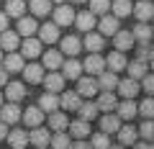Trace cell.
Returning <instances> with one entry per match:
<instances>
[{
  "label": "cell",
  "mask_w": 154,
  "mask_h": 149,
  "mask_svg": "<svg viewBox=\"0 0 154 149\" xmlns=\"http://www.w3.org/2000/svg\"><path fill=\"white\" fill-rule=\"evenodd\" d=\"M0 121L5 123H18L21 121V108H18V103H8V105H0Z\"/></svg>",
  "instance_id": "1"
},
{
  "label": "cell",
  "mask_w": 154,
  "mask_h": 149,
  "mask_svg": "<svg viewBox=\"0 0 154 149\" xmlns=\"http://www.w3.org/2000/svg\"><path fill=\"white\" fill-rule=\"evenodd\" d=\"M21 118H23L31 129H36V126H41V123H44V110L38 108V105H31V108L21 110Z\"/></svg>",
  "instance_id": "2"
},
{
  "label": "cell",
  "mask_w": 154,
  "mask_h": 149,
  "mask_svg": "<svg viewBox=\"0 0 154 149\" xmlns=\"http://www.w3.org/2000/svg\"><path fill=\"white\" fill-rule=\"evenodd\" d=\"M77 95L80 98H93V95H98V82L93 77H77Z\"/></svg>",
  "instance_id": "3"
},
{
  "label": "cell",
  "mask_w": 154,
  "mask_h": 149,
  "mask_svg": "<svg viewBox=\"0 0 154 149\" xmlns=\"http://www.w3.org/2000/svg\"><path fill=\"white\" fill-rule=\"evenodd\" d=\"M82 70H88V75H100L105 70V59L100 54H88V59L82 62Z\"/></svg>",
  "instance_id": "4"
},
{
  "label": "cell",
  "mask_w": 154,
  "mask_h": 149,
  "mask_svg": "<svg viewBox=\"0 0 154 149\" xmlns=\"http://www.w3.org/2000/svg\"><path fill=\"white\" fill-rule=\"evenodd\" d=\"M41 82H44L46 93H54V95L64 88V77H62L59 72H49V75H44V80H41Z\"/></svg>",
  "instance_id": "5"
},
{
  "label": "cell",
  "mask_w": 154,
  "mask_h": 149,
  "mask_svg": "<svg viewBox=\"0 0 154 149\" xmlns=\"http://www.w3.org/2000/svg\"><path fill=\"white\" fill-rule=\"evenodd\" d=\"M36 31H38V36H41L38 41H46V44L59 41V26H57V23H44V26L36 28Z\"/></svg>",
  "instance_id": "6"
},
{
  "label": "cell",
  "mask_w": 154,
  "mask_h": 149,
  "mask_svg": "<svg viewBox=\"0 0 154 149\" xmlns=\"http://www.w3.org/2000/svg\"><path fill=\"white\" fill-rule=\"evenodd\" d=\"M95 82H98V90L110 93V90L118 85V77H116V72H105V70H103V72L98 75V80H95Z\"/></svg>",
  "instance_id": "7"
},
{
  "label": "cell",
  "mask_w": 154,
  "mask_h": 149,
  "mask_svg": "<svg viewBox=\"0 0 154 149\" xmlns=\"http://www.w3.org/2000/svg\"><path fill=\"white\" fill-rule=\"evenodd\" d=\"M75 23H77V28H80L82 33H90L98 21H95V16L90 11H85V13H77V16H75Z\"/></svg>",
  "instance_id": "8"
},
{
  "label": "cell",
  "mask_w": 154,
  "mask_h": 149,
  "mask_svg": "<svg viewBox=\"0 0 154 149\" xmlns=\"http://www.w3.org/2000/svg\"><path fill=\"white\" fill-rule=\"evenodd\" d=\"M54 23L57 26H69V23H75V11L69 5H59L54 11Z\"/></svg>",
  "instance_id": "9"
},
{
  "label": "cell",
  "mask_w": 154,
  "mask_h": 149,
  "mask_svg": "<svg viewBox=\"0 0 154 149\" xmlns=\"http://www.w3.org/2000/svg\"><path fill=\"white\" fill-rule=\"evenodd\" d=\"M82 75V64L77 59H67V62H62V77H67V80H77Z\"/></svg>",
  "instance_id": "10"
},
{
  "label": "cell",
  "mask_w": 154,
  "mask_h": 149,
  "mask_svg": "<svg viewBox=\"0 0 154 149\" xmlns=\"http://www.w3.org/2000/svg\"><path fill=\"white\" fill-rule=\"evenodd\" d=\"M23 77H26V82H31V85H38L41 80H44V67L41 64H28V67H23Z\"/></svg>",
  "instance_id": "11"
},
{
  "label": "cell",
  "mask_w": 154,
  "mask_h": 149,
  "mask_svg": "<svg viewBox=\"0 0 154 149\" xmlns=\"http://www.w3.org/2000/svg\"><path fill=\"white\" fill-rule=\"evenodd\" d=\"M116 88H118V93L123 95V100H131L134 95L139 93V82H136V80H131V77H128V80H118Z\"/></svg>",
  "instance_id": "12"
},
{
  "label": "cell",
  "mask_w": 154,
  "mask_h": 149,
  "mask_svg": "<svg viewBox=\"0 0 154 149\" xmlns=\"http://www.w3.org/2000/svg\"><path fill=\"white\" fill-rule=\"evenodd\" d=\"M131 13H134V16H136L141 23H146L149 18H154V3H149V0H141V3H139V5L134 8Z\"/></svg>",
  "instance_id": "13"
},
{
  "label": "cell",
  "mask_w": 154,
  "mask_h": 149,
  "mask_svg": "<svg viewBox=\"0 0 154 149\" xmlns=\"http://www.w3.org/2000/svg\"><path fill=\"white\" fill-rule=\"evenodd\" d=\"M113 39H116V51H126V49H131L134 46V33H128V31H116L113 33Z\"/></svg>",
  "instance_id": "14"
},
{
  "label": "cell",
  "mask_w": 154,
  "mask_h": 149,
  "mask_svg": "<svg viewBox=\"0 0 154 149\" xmlns=\"http://www.w3.org/2000/svg\"><path fill=\"white\" fill-rule=\"evenodd\" d=\"M16 49H18V33L3 31L0 33V51H16Z\"/></svg>",
  "instance_id": "15"
},
{
  "label": "cell",
  "mask_w": 154,
  "mask_h": 149,
  "mask_svg": "<svg viewBox=\"0 0 154 149\" xmlns=\"http://www.w3.org/2000/svg\"><path fill=\"white\" fill-rule=\"evenodd\" d=\"M49 139H51V134L46 131V129H41V126H36L31 131V136H28V144H36L38 149H44L46 144H49Z\"/></svg>",
  "instance_id": "16"
},
{
  "label": "cell",
  "mask_w": 154,
  "mask_h": 149,
  "mask_svg": "<svg viewBox=\"0 0 154 149\" xmlns=\"http://www.w3.org/2000/svg\"><path fill=\"white\" fill-rule=\"evenodd\" d=\"M116 134H118V141H121V147H126V144L131 147V144H136V139H139V131H136L134 126H121Z\"/></svg>",
  "instance_id": "17"
},
{
  "label": "cell",
  "mask_w": 154,
  "mask_h": 149,
  "mask_svg": "<svg viewBox=\"0 0 154 149\" xmlns=\"http://www.w3.org/2000/svg\"><path fill=\"white\" fill-rule=\"evenodd\" d=\"M103 36H100V33H85V41H82V46L85 49L90 51V54H98L100 49H103Z\"/></svg>",
  "instance_id": "18"
},
{
  "label": "cell",
  "mask_w": 154,
  "mask_h": 149,
  "mask_svg": "<svg viewBox=\"0 0 154 149\" xmlns=\"http://www.w3.org/2000/svg\"><path fill=\"white\" fill-rule=\"evenodd\" d=\"M38 108L44 110V113H54V110L59 108V98H57L54 93H44L38 98Z\"/></svg>",
  "instance_id": "19"
},
{
  "label": "cell",
  "mask_w": 154,
  "mask_h": 149,
  "mask_svg": "<svg viewBox=\"0 0 154 149\" xmlns=\"http://www.w3.org/2000/svg\"><path fill=\"white\" fill-rule=\"evenodd\" d=\"M100 129H103V134H116L121 129V118L113 116V113H105V116L100 118Z\"/></svg>",
  "instance_id": "20"
},
{
  "label": "cell",
  "mask_w": 154,
  "mask_h": 149,
  "mask_svg": "<svg viewBox=\"0 0 154 149\" xmlns=\"http://www.w3.org/2000/svg\"><path fill=\"white\" fill-rule=\"evenodd\" d=\"M3 13H5L8 18H23V13H26V3H23V0H8Z\"/></svg>",
  "instance_id": "21"
},
{
  "label": "cell",
  "mask_w": 154,
  "mask_h": 149,
  "mask_svg": "<svg viewBox=\"0 0 154 149\" xmlns=\"http://www.w3.org/2000/svg\"><path fill=\"white\" fill-rule=\"evenodd\" d=\"M21 51H23L21 57H28V59H33V57L41 54V41H38V39H26V41L21 44Z\"/></svg>",
  "instance_id": "22"
},
{
  "label": "cell",
  "mask_w": 154,
  "mask_h": 149,
  "mask_svg": "<svg viewBox=\"0 0 154 149\" xmlns=\"http://www.w3.org/2000/svg\"><path fill=\"white\" fill-rule=\"evenodd\" d=\"M23 67H26V64H23V57L21 54H13V51H8V54H5V64H3V70H5V72H21Z\"/></svg>",
  "instance_id": "23"
},
{
  "label": "cell",
  "mask_w": 154,
  "mask_h": 149,
  "mask_svg": "<svg viewBox=\"0 0 154 149\" xmlns=\"http://www.w3.org/2000/svg\"><path fill=\"white\" fill-rule=\"evenodd\" d=\"M105 64L110 67V72H121L126 70V57H123V51H113V54H108V59H105Z\"/></svg>",
  "instance_id": "24"
},
{
  "label": "cell",
  "mask_w": 154,
  "mask_h": 149,
  "mask_svg": "<svg viewBox=\"0 0 154 149\" xmlns=\"http://www.w3.org/2000/svg\"><path fill=\"white\" fill-rule=\"evenodd\" d=\"M98 28H100V33H110V36H113V33L118 31V18L105 13V16L98 21Z\"/></svg>",
  "instance_id": "25"
},
{
  "label": "cell",
  "mask_w": 154,
  "mask_h": 149,
  "mask_svg": "<svg viewBox=\"0 0 154 149\" xmlns=\"http://www.w3.org/2000/svg\"><path fill=\"white\" fill-rule=\"evenodd\" d=\"M116 108H118V118H121V121H131V118L136 116V103H134V100H123V103H118Z\"/></svg>",
  "instance_id": "26"
},
{
  "label": "cell",
  "mask_w": 154,
  "mask_h": 149,
  "mask_svg": "<svg viewBox=\"0 0 154 149\" xmlns=\"http://www.w3.org/2000/svg\"><path fill=\"white\" fill-rule=\"evenodd\" d=\"M5 139L11 141V147H13V149H23V147L28 144V134L23 131V129H16V131H11Z\"/></svg>",
  "instance_id": "27"
},
{
  "label": "cell",
  "mask_w": 154,
  "mask_h": 149,
  "mask_svg": "<svg viewBox=\"0 0 154 149\" xmlns=\"http://www.w3.org/2000/svg\"><path fill=\"white\" fill-rule=\"evenodd\" d=\"M23 95H26V88H23V82H8V88H5V98L11 100V103H18Z\"/></svg>",
  "instance_id": "28"
},
{
  "label": "cell",
  "mask_w": 154,
  "mask_h": 149,
  "mask_svg": "<svg viewBox=\"0 0 154 149\" xmlns=\"http://www.w3.org/2000/svg\"><path fill=\"white\" fill-rule=\"evenodd\" d=\"M98 110H103V113H110V110L118 105V100H116V95L113 93H100V98H98Z\"/></svg>",
  "instance_id": "29"
},
{
  "label": "cell",
  "mask_w": 154,
  "mask_h": 149,
  "mask_svg": "<svg viewBox=\"0 0 154 149\" xmlns=\"http://www.w3.org/2000/svg\"><path fill=\"white\" fill-rule=\"evenodd\" d=\"M80 49H82V44H80L77 36H64V39H62V51H64V54L75 57V54H80Z\"/></svg>",
  "instance_id": "30"
},
{
  "label": "cell",
  "mask_w": 154,
  "mask_h": 149,
  "mask_svg": "<svg viewBox=\"0 0 154 149\" xmlns=\"http://www.w3.org/2000/svg\"><path fill=\"white\" fill-rule=\"evenodd\" d=\"M110 11L116 13V18H126L131 16L134 5H131V0H116V3H110Z\"/></svg>",
  "instance_id": "31"
},
{
  "label": "cell",
  "mask_w": 154,
  "mask_h": 149,
  "mask_svg": "<svg viewBox=\"0 0 154 149\" xmlns=\"http://www.w3.org/2000/svg\"><path fill=\"white\" fill-rule=\"evenodd\" d=\"M80 103H82V100H80V95H77V93H69V90L59 98V105H62L64 110H77V108H80Z\"/></svg>",
  "instance_id": "32"
},
{
  "label": "cell",
  "mask_w": 154,
  "mask_h": 149,
  "mask_svg": "<svg viewBox=\"0 0 154 149\" xmlns=\"http://www.w3.org/2000/svg\"><path fill=\"white\" fill-rule=\"evenodd\" d=\"M69 134L72 136H77V139H85V136H90V123L88 121H72L69 123Z\"/></svg>",
  "instance_id": "33"
},
{
  "label": "cell",
  "mask_w": 154,
  "mask_h": 149,
  "mask_svg": "<svg viewBox=\"0 0 154 149\" xmlns=\"http://www.w3.org/2000/svg\"><path fill=\"white\" fill-rule=\"evenodd\" d=\"M77 113H80V118H82V121H93L95 116H98L100 110H98V105L95 103H80V108H77Z\"/></svg>",
  "instance_id": "34"
},
{
  "label": "cell",
  "mask_w": 154,
  "mask_h": 149,
  "mask_svg": "<svg viewBox=\"0 0 154 149\" xmlns=\"http://www.w3.org/2000/svg\"><path fill=\"white\" fill-rule=\"evenodd\" d=\"M36 21L33 18H18V33H23L26 39H31L33 33H36Z\"/></svg>",
  "instance_id": "35"
},
{
  "label": "cell",
  "mask_w": 154,
  "mask_h": 149,
  "mask_svg": "<svg viewBox=\"0 0 154 149\" xmlns=\"http://www.w3.org/2000/svg\"><path fill=\"white\" fill-rule=\"evenodd\" d=\"M49 126L54 129V131H64L67 126H69V121H67V113H59V110H54L49 116Z\"/></svg>",
  "instance_id": "36"
},
{
  "label": "cell",
  "mask_w": 154,
  "mask_h": 149,
  "mask_svg": "<svg viewBox=\"0 0 154 149\" xmlns=\"http://www.w3.org/2000/svg\"><path fill=\"white\" fill-rule=\"evenodd\" d=\"M62 62H64V57H62V51H46L44 54V67L46 70H57V67H62Z\"/></svg>",
  "instance_id": "37"
},
{
  "label": "cell",
  "mask_w": 154,
  "mask_h": 149,
  "mask_svg": "<svg viewBox=\"0 0 154 149\" xmlns=\"http://www.w3.org/2000/svg\"><path fill=\"white\" fill-rule=\"evenodd\" d=\"M31 13L44 18L46 13H51V0H31Z\"/></svg>",
  "instance_id": "38"
},
{
  "label": "cell",
  "mask_w": 154,
  "mask_h": 149,
  "mask_svg": "<svg viewBox=\"0 0 154 149\" xmlns=\"http://www.w3.org/2000/svg\"><path fill=\"white\" fill-rule=\"evenodd\" d=\"M126 70H128V77L131 80H141L144 75H146V64H144V62H131V64H126Z\"/></svg>",
  "instance_id": "39"
},
{
  "label": "cell",
  "mask_w": 154,
  "mask_h": 149,
  "mask_svg": "<svg viewBox=\"0 0 154 149\" xmlns=\"http://www.w3.org/2000/svg\"><path fill=\"white\" fill-rule=\"evenodd\" d=\"M136 59H139V62H144V64L154 59V49H152V44H149V41L139 44V49H136Z\"/></svg>",
  "instance_id": "40"
},
{
  "label": "cell",
  "mask_w": 154,
  "mask_h": 149,
  "mask_svg": "<svg viewBox=\"0 0 154 149\" xmlns=\"http://www.w3.org/2000/svg\"><path fill=\"white\" fill-rule=\"evenodd\" d=\"M134 39H139V41H141V44H144V41H149V39H152V26H149V23H139V26L136 28H134Z\"/></svg>",
  "instance_id": "41"
},
{
  "label": "cell",
  "mask_w": 154,
  "mask_h": 149,
  "mask_svg": "<svg viewBox=\"0 0 154 149\" xmlns=\"http://www.w3.org/2000/svg\"><path fill=\"white\" fill-rule=\"evenodd\" d=\"M139 136H144V141H149V144L154 141V118H146V121L141 123V129H139Z\"/></svg>",
  "instance_id": "42"
},
{
  "label": "cell",
  "mask_w": 154,
  "mask_h": 149,
  "mask_svg": "<svg viewBox=\"0 0 154 149\" xmlns=\"http://www.w3.org/2000/svg\"><path fill=\"white\" fill-rule=\"evenodd\" d=\"M49 141H51V147H54V149H69V144H72L69 136H67L64 131H57L54 136L49 139Z\"/></svg>",
  "instance_id": "43"
},
{
  "label": "cell",
  "mask_w": 154,
  "mask_h": 149,
  "mask_svg": "<svg viewBox=\"0 0 154 149\" xmlns=\"http://www.w3.org/2000/svg\"><path fill=\"white\" fill-rule=\"evenodd\" d=\"M110 147V139H108V134H95L93 139H90V149H108Z\"/></svg>",
  "instance_id": "44"
},
{
  "label": "cell",
  "mask_w": 154,
  "mask_h": 149,
  "mask_svg": "<svg viewBox=\"0 0 154 149\" xmlns=\"http://www.w3.org/2000/svg\"><path fill=\"white\" fill-rule=\"evenodd\" d=\"M110 11V0H90V13L93 16H98V13H108Z\"/></svg>",
  "instance_id": "45"
},
{
  "label": "cell",
  "mask_w": 154,
  "mask_h": 149,
  "mask_svg": "<svg viewBox=\"0 0 154 149\" xmlns=\"http://www.w3.org/2000/svg\"><path fill=\"white\" fill-rule=\"evenodd\" d=\"M136 113H141L144 118H154V98H146L141 105H136Z\"/></svg>",
  "instance_id": "46"
},
{
  "label": "cell",
  "mask_w": 154,
  "mask_h": 149,
  "mask_svg": "<svg viewBox=\"0 0 154 149\" xmlns=\"http://www.w3.org/2000/svg\"><path fill=\"white\" fill-rule=\"evenodd\" d=\"M144 90H146L149 95H154V75H144Z\"/></svg>",
  "instance_id": "47"
},
{
  "label": "cell",
  "mask_w": 154,
  "mask_h": 149,
  "mask_svg": "<svg viewBox=\"0 0 154 149\" xmlns=\"http://www.w3.org/2000/svg\"><path fill=\"white\" fill-rule=\"evenodd\" d=\"M69 149H90V144L85 141V139H77L75 144H69Z\"/></svg>",
  "instance_id": "48"
},
{
  "label": "cell",
  "mask_w": 154,
  "mask_h": 149,
  "mask_svg": "<svg viewBox=\"0 0 154 149\" xmlns=\"http://www.w3.org/2000/svg\"><path fill=\"white\" fill-rule=\"evenodd\" d=\"M3 31H8V16L5 13H0V33Z\"/></svg>",
  "instance_id": "49"
},
{
  "label": "cell",
  "mask_w": 154,
  "mask_h": 149,
  "mask_svg": "<svg viewBox=\"0 0 154 149\" xmlns=\"http://www.w3.org/2000/svg\"><path fill=\"white\" fill-rule=\"evenodd\" d=\"M134 149H154V147L149 141H136V144H134Z\"/></svg>",
  "instance_id": "50"
},
{
  "label": "cell",
  "mask_w": 154,
  "mask_h": 149,
  "mask_svg": "<svg viewBox=\"0 0 154 149\" xmlns=\"http://www.w3.org/2000/svg\"><path fill=\"white\" fill-rule=\"evenodd\" d=\"M8 136V126H5V123H3V121H0V141H3V139H5Z\"/></svg>",
  "instance_id": "51"
},
{
  "label": "cell",
  "mask_w": 154,
  "mask_h": 149,
  "mask_svg": "<svg viewBox=\"0 0 154 149\" xmlns=\"http://www.w3.org/2000/svg\"><path fill=\"white\" fill-rule=\"evenodd\" d=\"M5 80H8V72L3 70V67H0V88H3V85H5Z\"/></svg>",
  "instance_id": "52"
},
{
  "label": "cell",
  "mask_w": 154,
  "mask_h": 149,
  "mask_svg": "<svg viewBox=\"0 0 154 149\" xmlns=\"http://www.w3.org/2000/svg\"><path fill=\"white\" fill-rule=\"evenodd\" d=\"M108 149H123V147H108Z\"/></svg>",
  "instance_id": "53"
},
{
  "label": "cell",
  "mask_w": 154,
  "mask_h": 149,
  "mask_svg": "<svg viewBox=\"0 0 154 149\" xmlns=\"http://www.w3.org/2000/svg\"><path fill=\"white\" fill-rule=\"evenodd\" d=\"M75 3H88V0H75Z\"/></svg>",
  "instance_id": "54"
},
{
  "label": "cell",
  "mask_w": 154,
  "mask_h": 149,
  "mask_svg": "<svg viewBox=\"0 0 154 149\" xmlns=\"http://www.w3.org/2000/svg\"><path fill=\"white\" fill-rule=\"evenodd\" d=\"M51 3H64V0H51Z\"/></svg>",
  "instance_id": "55"
},
{
  "label": "cell",
  "mask_w": 154,
  "mask_h": 149,
  "mask_svg": "<svg viewBox=\"0 0 154 149\" xmlns=\"http://www.w3.org/2000/svg\"><path fill=\"white\" fill-rule=\"evenodd\" d=\"M0 105H3V93H0Z\"/></svg>",
  "instance_id": "56"
},
{
  "label": "cell",
  "mask_w": 154,
  "mask_h": 149,
  "mask_svg": "<svg viewBox=\"0 0 154 149\" xmlns=\"http://www.w3.org/2000/svg\"><path fill=\"white\" fill-rule=\"evenodd\" d=\"M0 62H3V51H0Z\"/></svg>",
  "instance_id": "57"
},
{
  "label": "cell",
  "mask_w": 154,
  "mask_h": 149,
  "mask_svg": "<svg viewBox=\"0 0 154 149\" xmlns=\"http://www.w3.org/2000/svg\"><path fill=\"white\" fill-rule=\"evenodd\" d=\"M152 67H154V59H152Z\"/></svg>",
  "instance_id": "58"
},
{
  "label": "cell",
  "mask_w": 154,
  "mask_h": 149,
  "mask_svg": "<svg viewBox=\"0 0 154 149\" xmlns=\"http://www.w3.org/2000/svg\"><path fill=\"white\" fill-rule=\"evenodd\" d=\"M152 147H154V141H152Z\"/></svg>",
  "instance_id": "59"
},
{
  "label": "cell",
  "mask_w": 154,
  "mask_h": 149,
  "mask_svg": "<svg viewBox=\"0 0 154 149\" xmlns=\"http://www.w3.org/2000/svg\"><path fill=\"white\" fill-rule=\"evenodd\" d=\"M152 31H154V26H152Z\"/></svg>",
  "instance_id": "60"
},
{
  "label": "cell",
  "mask_w": 154,
  "mask_h": 149,
  "mask_svg": "<svg viewBox=\"0 0 154 149\" xmlns=\"http://www.w3.org/2000/svg\"><path fill=\"white\" fill-rule=\"evenodd\" d=\"M44 149H46V147H44Z\"/></svg>",
  "instance_id": "61"
}]
</instances>
